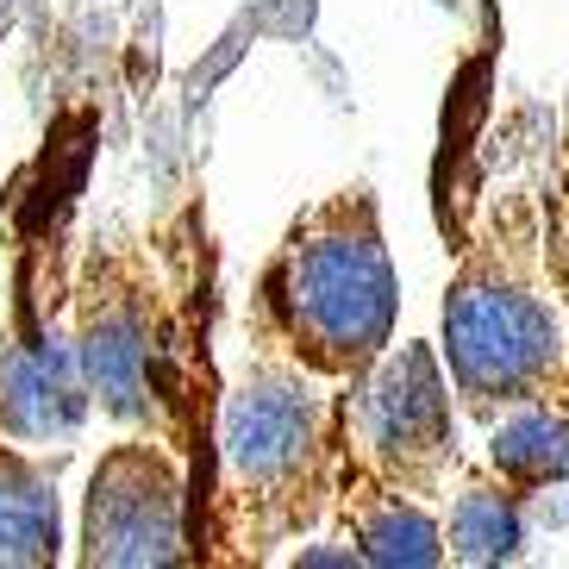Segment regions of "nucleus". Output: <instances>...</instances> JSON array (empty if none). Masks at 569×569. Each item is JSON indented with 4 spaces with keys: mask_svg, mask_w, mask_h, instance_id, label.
Here are the masks:
<instances>
[{
    "mask_svg": "<svg viewBox=\"0 0 569 569\" xmlns=\"http://www.w3.org/2000/svg\"><path fill=\"white\" fill-rule=\"evenodd\" d=\"M69 563L82 569H176L194 563V463L157 432L107 438L88 463L82 526Z\"/></svg>",
    "mask_w": 569,
    "mask_h": 569,
    "instance_id": "7",
    "label": "nucleus"
},
{
    "mask_svg": "<svg viewBox=\"0 0 569 569\" xmlns=\"http://www.w3.org/2000/svg\"><path fill=\"white\" fill-rule=\"evenodd\" d=\"M351 438V388L319 382L269 351L219 388L207 482L194 495V563L263 569L332 519Z\"/></svg>",
    "mask_w": 569,
    "mask_h": 569,
    "instance_id": "3",
    "label": "nucleus"
},
{
    "mask_svg": "<svg viewBox=\"0 0 569 569\" xmlns=\"http://www.w3.org/2000/svg\"><path fill=\"white\" fill-rule=\"evenodd\" d=\"M432 219L451 263L438 357L457 413L482 432L526 401L569 413V107L501 82L495 26L445 88Z\"/></svg>",
    "mask_w": 569,
    "mask_h": 569,
    "instance_id": "1",
    "label": "nucleus"
},
{
    "mask_svg": "<svg viewBox=\"0 0 569 569\" xmlns=\"http://www.w3.org/2000/svg\"><path fill=\"white\" fill-rule=\"evenodd\" d=\"M488 469L513 495H545L569 482V413L557 401H526L488 426Z\"/></svg>",
    "mask_w": 569,
    "mask_h": 569,
    "instance_id": "11",
    "label": "nucleus"
},
{
    "mask_svg": "<svg viewBox=\"0 0 569 569\" xmlns=\"http://www.w3.org/2000/svg\"><path fill=\"white\" fill-rule=\"evenodd\" d=\"M63 457H38L0 432V569H51L63 563Z\"/></svg>",
    "mask_w": 569,
    "mask_h": 569,
    "instance_id": "9",
    "label": "nucleus"
},
{
    "mask_svg": "<svg viewBox=\"0 0 569 569\" xmlns=\"http://www.w3.org/2000/svg\"><path fill=\"white\" fill-rule=\"evenodd\" d=\"M326 526L345 538V551L357 563H376V569H438L445 563V519H438V507L388 488L382 476H369L351 457V438H345V469H338V495H332V519Z\"/></svg>",
    "mask_w": 569,
    "mask_h": 569,
    "instance_id": "8",
    "label": "nucleus"
},
{
    "mask_svg": "<svg viewBox=\"0 0 569 569\" xmlns=\"http://www.w3.org/2000/svg\"><path fill=\"white\" fill-rule=\"evenodd\" d=\"M401 326V276L369 182H338L282 226L244 295V351L351 388Z\"/></svg>",
    "mask_w": 569,
    "mask_h": 569,
    "instance_id": "4",
    "label": "nucleus"
},
{
    "mask_svg": "<svg viewBox=\"0 0 569 569\" xmlns=\"http://www.w3.org/2000/svg\"><path fill=\"white\" fill-rule=\"evenodd\" d=\"M63 269V226L38 219L13 232V276H7V313H0V432L38 457H69L94 413L76 345H69Z\"/></svg>",
    "mask_w": 569,
    "mask_h": 569,
    "instance_id": "5",
    "label": "nucleus"
},
{
    "mask_svg": "<svg viewBox=\"0 0 569 569\" xmlns=\"http://www.w3.org/2000/svg\"><path fill=\"white\" fill-rule=\"evenodd\" d=\"M445 357L426 338L388 345L351 382V457L401 488L413 501L438 507L463 476V432Z\"/></svg>",
    "mask_w": 569,
    "mask_h": 569,
    "instance_id": "6",
    "label": "nucleus"
},
{
    "mask_svg": "<svg viewBox=\"0 0 569 569\" xmlns=\"http://www.w3.org/2000/svg\"><path fill=\"white\" fill-rule=\"evenodd\" d=\"M451 513H445V563H513L519 545H526V495L495 476V469H463L457 495H445Z\"/></svg>",
    "mask_w": 569,
    "mask_h": 569,
    "instance_id": "10",
    "label": "nucleus"
},
{
    "mask_svg": "<svg viewBox=\"0 0 569 569\" xmlns=\"http://www.w3.org/2000/svg\"><path fill=\"white\" fill-rule=\"evenodd\" d=\"M69 345L94 413L157 432L207 469L219 413V238L207 182L188 176L151 219H101L63 269Z\"/></svg>",
    "mask_w": 569,
    "mask_h": 569,
    "instance_id": "2",
    "label": "nucleus"
}]
</instances>
